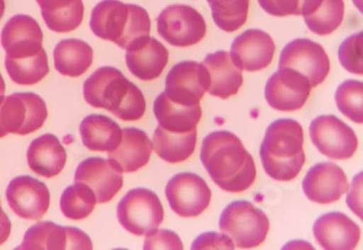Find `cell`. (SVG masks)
Returning a JSON list of instances; mask_svg holds the SVG:
<instances>
[{"label":"cell","mask_w":363,"mask_h":250,"mask_svg":"<svg viewBox=\"0 0 363 250\" xmlns=\"http://www.w3.org/2000/svg\"><path fill=\"white\" fill-rule=\"evenodd\" d=\"M203 66L210 75L208 92L211 96L222 99L230 98L242 86V70L236 66L227 51L207 55Z\"/></svg>","instance_id":"23"},{"label":"cell","mask_w":363,"mask_h":250,"mask_svg":"<svg viewBox=\"0 0 363 250\" xmlns=\"http://www.w3.org/2000/svg\"><path fill=\"white\" fill-rule=\"evenodd\" d=\"M314 236L323 249H355L361 230L345 214L333 212L318 217L314 225Z\"/></svg>","instance_id":"21"},{"label":"cell","mask_w":363,"mask_h":250,"mask_svg":"<svg viewBox=\"0 0 363 250\" xmlns=\"http://www.w3.org/2000/svg\"><path fill=\"white\" fill-rule=\"evenodd\" d=\"M74 181L87 185L95 193L97 203L112 201L124 185L123 172L102 157L84 160L75 171Z\"/></svg>","instance_id":"17"},{"label":"cell","mask_w":363,"mask_h":250,"mask_svg":"<svg viewBox=\"0 0 363 250\" xmlns=\"http://www.w3.org/2000/svg\"><path fill=\"white\" fill-rule=\"evenodd\" d=\"M126 50L125 59L130 73L143 81L159 78L169 63V51L155 38H142Z\"/></svg>","instance_id":"20"},{"label":"cell","mask_w":363,"mask_h":250,"mask_svg":"<svg viewBox=\"0 0 363 250\" xmlns=\"http://www.w3.org/2000/svg\"><path fill=\"white\" fill-rule=\"evenodd\" d=\"M48 119V108L42 97L32 92L0 96V138L9 133L27 135L37 132Z\"/></svg>","instance_id":"6"},{"label":"cell","mask_w":363,"mask_h":250,"mask_svg":"<svg viewBox=\"0 0 363 250\" xmlns=\"http://www.w3.org/2000/svg\"><path fill=\"white\" fill-rule=\"evenodd\" d=\"M153 143L147 133L138 128L123 130V138L119 145L109 152V161L123 173H133L143 169L150 160Z\"/></svg>","instance_id":"22"},{"label":"cell","mask_w":363,"mask_h":250,"mask_svg":"<svg viewBox=\"0 0 363 250\" xmlns=\"http://www.w3.org/2000/svg\"><path fill=\"white\" fill-rule=\"evenodd\" d=\"M84 98L96 109H106L123 121L142 119L147 109L143 92L113 67H102L84 82Z\"/></svg>","instance_id":"2"},{"label":"cell","mask_w":363,"mask_h":250,"mask_svg":"<svg viewBox=\"0 0 363 250\" xmlns=\"http://www.w3.org/2000/svg\"><path fill=\"white\" fill-rule=\"evenodd\" d=\"M120 225L130 234L145 236L164 222V208L157 193L148 189L130 190L116 210Z\"/></svg>","instance_id":"7"},{"label":"cell","mask_w":363,"mask_h":250,"mask_svg":"<svg viewBox=\"0 0 363 250\" xmlns=\"http://www.w3.org/2000/svg\"><path fill=\"white\" fill-rule=\"evenodd\" d=\"M311 89L308 79L296 70L279 68L265 85V99L275 110H299L306 106Z\"/></svg>","instance_id":"15"},{"label":"cell","mask_w":363,"mask_h":250,"mask_svg":"<svg viewBox=\"0 0 363 250\" xmlns=\"http://www.w3.org/2000/svg\"><path fill=\"white\" fill-rule=\"evenodd\" d=\"M154 114L161 127L169 132L186 133L196 130V126L203 116V110L200 104H179L171 101L165 92H162L157 96L154 103Z\"/></svg>","instance_id":"25"},{"label":"cell","mask_w":363,"mask_h":250,"mask_svg":"<svg viewBox=\"0 0 363 250\" xmlns=\"http://www.w3.org/2000/svg\"><path fill=\"white\" fill-rule=\"evenodd\" d=\"M5 90H6V86H5L4 78H3V75L0 74V96L5 95Z\"/></svg>","instance_id":"40"},{"label":"cell","mask_w":363,"mask_h":250,"mask_svg":"<svg viewBox=\"0 0 363 250\" xmlns=\"http://www.w3.org/2000/svg\"><path fill=\"white\" fill-rule=\"evenodd\" d=\"M230 238L225 234H208L199 236L191 246V249H234Z\"/></svg>","instance_id":"38"},{"label":"cell","mask_w":363,"mask_h":250,"mask_svg":"<svg viewBox=\"0 0 363 250\" xmlns=\"http://www.w3.org/2000/svg\"><path fill=\"white\" fill-rule=\"evenodd\" d=\"M304 132L296 120L274 121L260 145V160L265 173L277 181L297 178L306 164Z\"/></svg>","instance_id":"3"},{"label":"cell","mask_w":363,"mask_h":250,"mask_svg":"<svg viewBox=\"0 0 363 250\" xmlns=\"http://www.w3.org/2000/svg\"><path fill=\"white\" fill-rule=\"evenodd\" d=\"M219 229L230 238L236 248L250 249L264 242L270 222L267 214L251 202L235 201L223 210Z\"/></svg>","instance_id":"5"},{"label":"cell","mask_w":363,"mask_h":250,"mask_svg":"<svg viewBox=\"0 0 363 250\" xmlns=\"http://www.w3.org/2000/svg\"><path fill=\"white\" fill-rule=\"evenodd\" d=\"M97 203L94 191L83 183H75L63 191L60 207L63 215L70 220H84L90 215Z\"/></svg>","instance_id":"31"},{"label":"cell","mask_w":363,"mask_h":250,"mask_svg":"<svg viewBox=\"0 0 363 250\" xmlns=\"http://www.w3.org/2000/svg\"><path fill=\"white\" fill-rule=\"evenodd\" d=\"M37 3L45 25L52 32H73L83 22V0H37Z\"/></svg>","instance_id":"28"},{"label":"cell","mask_w":363,"mask_h":250,"mask_svg":"<svg viewBox=\"0 0 363 250\" xmlns=\"http://www.w3.org/2000/svg\"><path fill=\"white\" fill-rule=\"evenodd\" d=\"M208 87V72L198 62H181L169 70L166 76V96L171 101L184 106L200 104Z\"/></svg>","instance_id":"13"},{"label":"cell","mask_w":363,"mask_h":250,"mask_svg":"<svg viewBox=\"0 0 363 250\" xmlns=\"http://www.w3.org/2000/svg\"><path fill=\"white\" fill-rule=\"evenodd\" d=\"M91 238L77 227H63L54 222H38L23 237L20 250L92 249Z\"/></svg>","instance_id":"14"},{"label":"cell","mask_w":363,"mask_h":250,"mask_svg":"<svg viewBox=\"0 0 363 250\" xmlns=\"http://www.w3.org/2000/svg\"><path fill=\"white\" fill-rule=\"evenodd\" d=\"M198 140L196 130L178 133L157 126L153 135V149L162 160L169 164H179L193 155Z\"/></svg>","instance_id":"29"},{"label":"cell","mask_w":363,"mask_h":250,"mask_svg":"<svg viewBox=\"0 0 363 250\" xmlns=\"http://www.w3.org/2000/svg\"><path fill=\"white\" fill-rule=\"evenodd\" d=\"M27 161L29 169L38 176L54 178L66 166V149L56 135H43L29 145Z\"/></svg>","instance_id":"24"},{"label":"cell","mask_w":363,"mask_h":250,"mask_svg":"<svg viewBox=\"0 0 363 250\" xmlns=\"http://www.w3.org/2000/svg\"><path fill=\"white\" fill-rule=\"evenodd\" d=\"M54 61L55 68L60 74L79 78L92 66L94 50L85 41L65 39L55 47Z\"/></svg>","instance_id":"27"},{"label":"cell","mask_w":363,"mask_h":250,"mask_svg":"<svg viewBox=\"0 0 363 250\" xmlns=\"http://www.w3.org/2000/svg\"><path fill=\"white\" fill-rule=\"evenodd\" d=\"M203 15L188 5H171L157 17V32L169 45L189 47L196 45L206 35Z\"/></svg>","instance_id":"8"},{"label":"cell","mask_w":363,"mask_h":250,"mask_svg":"<svg viewBox=\"0 0 363 250\" xmlns=\"http://www.w3.org/2000/svg\"><path fill=\"white\" fill-rule=\"evenodd\" d=\"M219 28L233 33L246 23L250 0H207Z\"/></svg>","instance_id":"32"},{"label":"cell","mask_w":363,"mask_h":250,"mask_svg":"<svg viewBox=\"0 0 363 250\" xmlns=\"http://www.w3.org/2000/svg\"><path fill=\"white\" fill-rule=\"evenodd\" d=\"M90 28L99 39L126 50L135 41L149 37L152 22L142 6L120 0H102L91 13Z\"/></svg>","instance_id":"4"},{"label":"cell","mask_w":363,"mask_h":250,"mask_svg":"<svg viewBox=\"0 0 363 250\" xmlns=\"http://www.w3.org/2000/svg\"><path fill=\"white\" fill-rule=\"evenodd\" d=\"M258 3L272 16H304L316 0H258Z\"/></svg>","instance_id":"36"},{"label":"cell","mask_w":363,"mask_h":250,"mask_svg":"<svg viewBox=\"0 0 363 250\" xmlns=\"http://www.w3.org/2000/svg\"><path fill=\"white\" fill-rule=\"evenodd\" d=\"M309 132L318 152L333 160L350 159L359 147L355 132L337 116H318L313 120Z\"/></svg>","instance_id":"10"},{"label":"cell","mask_w":363,"mask_h":250,"mask_svg":"<svg viewBox=\"0 0 363 250\" xmlns=\"http://www.w3.org/2000/svg\"><path fill=\"white\" fill-rule=\"evenodd\" d=\"M5 13V0H0V20L3 18Z\"/></svg>","instance_id":"41"},{"label":"cell","mask_w":363,"mask_h":250,"mask_svg":"<svg viewBox=\"0 0 363 250\" xmlns=\"http://www.w3.org/2000/svg\"><path fill=\"white\" fill-rule=\"evenodd\" d=\"M10 234H11V222L1 208V202H0V246L8 241Z\"/></svg>","instance_id":"39"},{"label":"cell","mask_w":363,"mask_h":250,"mask_svg":"<svg viewBox=\"0 0 363 250\" xmlns=\"http://www.w3.org/2000/svg\"><path fill=\"white\" fill-rule=\"evenodd\" d=\"M42 28L33 17L17 15L10 18L1 30V46L8 61H23L45 51L43 47Z\"/></svg>","instance_id":"12"},{"label":"cell","mask_w":363,"mask_h":250,"mask_svg":"<svg viewBox=\"0 0 363 250\" xmlns=\"http://www.w3.org/2000/svg\"><path fill=\"white\" fill-rule=\"evenodd\" d=\"M79 132L84 145L91 152H113L123 138V130L114 120L97 114L86 116Z\"/></svg>","instance_id":"26"},{"label":"cell","mask_w":363,"mask_h":250,"mask_svg":"<svg viewBox=\"0 0 363 250\" xmlns=\"http://www.w3.org/2000/svg\"><path fill=\"white\" fill-rule=\"evenodd\" d=\"M171 210L182 217H199L210 205L212 193L206 181L194 173H179L166 185Z\"/></svg>","instance_id":"11"},{"label":"cell","mask_w":363,"mask_h":250,"mask_svg":"<svg viewBox=\"0 0 363 250\" xmlns=\"http://www.w3.org/2000/svg\"><path fill=\"white\" fill-rule=\"evenodd\" d=\"M339 110L351 121L363 123V84L356 80L342 82L335 92Z\"/></svg>","instance_id":"34"},{"label":"cell","mask_w":363,"mask_h":250,"mask_svg":"<svg viewBox=\"0 0 363 250\" xmlns=\"http://www.w3.org/2000/svg\"><path fill=\"white\" fill-rule=\"evenodd\" d=\"M279 68L296 70L308 79L311 87H316L330 74V58L318 42L310 39H296L282 50Z\"/></svg>","instance_id":"9"},{"label":"cell","mask_w":363,"mask_h":250,"mask_svg":"<svg viewBox=\"0 0 363 250\" xmlns=\"http://www.w3.org/2000/svg\"><path fill=\"white\" fill-rule=\"evenodd\" d=\"M344 13V0H320L314 10L304 16V21L313 33L330 35L342 25Z\"/></svg>","instance_id":"30"},{"label":"cell","mask_w":363,"mask_h":250,"mask_svg":"<svg viewBox=\"0 0 363 250\" xmlns=\"http://www.w3.org/2000/svg\"><path fill=\"white\" fill-rule=\"evenodd\" d=\"M342 66L352 74H363V33L354 34L342 41L338 51Z\"/></svg>","instance_id":"35"},{"label":"cell","mask_w":363,"mask_h":250,"mask_svg":"<svg viewBox=\"0 0 363 250\" xmlns=\"http://www.w3.org/2000/svg\"><path fill=\"white\" fill-rule=\"evenodd\" d=\"M275 42L260 29H248L231 44V58L241 70L259 72L272 64Z\"/></svg>","instance_id":"19"},{"label":"cell","mask_w":363,"mask_h":250,"mask_svg":"<svg viewBox=\"0 0 363 250\" xmlns=\"http://www.w3.org/2000/svg\"><path fill=\"white\" fill-rule=\"evenodd\" d=\"M6 200L17 217L25 220H40L49 210L50 191L43 181L20 176L10 181Z\"/></svg>","instance_id":"16"},{"label":"cell","mask_w":363,"mask_h":250,"mask_svg":"<svg viewBox=\"0 0 363 250\" xmlns=\"http://www.w3.org/2000/svg\"><path fill=\"white\" fill-rule=\"evenodd\" d=\"M303 190L310 201L330 205L339 201L349 190L347 174L332 162L315 164L303 181Z\"/></svg>","instance_id":"18"},{"label":"cell","mask_w":363,"mask_h":250,"mask_svg":"<svg viewBox=\"0 0 363 250\" xmlns=\"http://www.w3.org/2000/svg\"><path fill=\"white\" fill-rule=\"evenodd\" d=\"M181 238L169 230H155L145 234V249H182Z\"/></svg>","instance_id":"37"},{"label":"cell","mask_w":363,"mask_h":250,"mask_svg":"<svg viewBox=\"0 0 363 250\" xmlns=\"http://www.w3.org/2000/svg\"><path fill=\"white\" fill-rule=\"evenodd\" d=\"M5 68L9 76L17 85L32 86L37 85L49 74V61L45 51L37 57L23 61H8L5 59Z\"/></svg>","instance_id":"33"},{"label":"cell","mask_w":363,"mask_h":250,"mask_svg":"<svg viewBox=\"0 0 363 250\" xmlns=\"http://www.w3.org/2000/svg\"><path fill=\"white\" fill-rule=\"evenodd\" d=\"M201 162L211 179L227 193H244L256 181L253 157L231 132H212L207 135L201 147Z\"/></svg>","instance_id":"1"}]
</instances>
